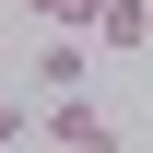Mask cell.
Returning <instances> with one entry per match:
<instances>
[{
  "label": "cell",
  "mask_w": 153,
  "mask_h": 153,
  "mask_svg": "<svg viewBox=\"0 0 153 153\" xmlns=\"http://www.w3.org/2000/svg\"><path fill=\"white\" fill-rule=\"evenodd\" d=\"M94 47H106V59L153 47V0H94Z\"/></svg>",
  "instance_id": "obj_3"
},
{
  "label": "cell",
  "mask_w": 153,
  "mask_h": 153,
  "mask_svg": "<svg viewBox=\"0 0 153 153\" xmlns=\"http://www.w3.org/2000/svg\"><path fill=\"white\" fill-rule=\"evenodd\" d=\"M12 141H36V106H24V94H0V153H12Z\"/></svg>",
  "instance_id": "obj_5"
},
{
  "label": "cell",
  "mask_w": 153,
  "mask_h": 153,
  "mask_svg": "<svg viewBox=\"0 0 153 153\" xmlns=\"http://www.w3.org/2000/svg\"><path fill=\"white\" fill-rule=\"evenodd\" d=\"M24 24H47V36H94V0H24Z\"/></svg>",
  "instance_id": "obj_4"
},
{
  "label": "cell",
  "mask_w": 153,
  "mask_h": 153,
  "mask_svg": "<svg viewBox=\"0 0 153 153\" xmlns=\"http://www.w3.org/2000/svg\"><path fill=\"white\" fill-rule=\"evenodd\" d=\"M82 82H94V47L82 36H47L36 47V94H82Z\"/></svg>",
  "instance_id": "obj_2"
},
{
  "label": "cell",
  "mask_w": 153,
  "mask_h": 153,
  "mask_svg": "<svg viewBox=\"0 0 153 153\" xmlns=\"http://www.w3.org/2000/svg\"><path fill=\"white\" fill-rule=\"evenodd\" d=\"M36 141H59V153H130V130L94 94H36Z\"/></svg>",
  "instance_id": "obj_1"
}]
</instances>
